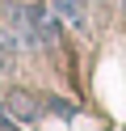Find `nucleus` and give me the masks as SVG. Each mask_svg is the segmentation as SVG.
Segmentation results:
<instances>
[{
	"label": "nucleus",
	"mask_w": 126,
	"mask_h": 131,
	"mask_svg": "<svg viewBox=\"0 0 126 131\" xmlns=\"http://www.w3.org/2000/svg\"><path fill=\"white\" fill-rule=\"evenodd\" d=\"M34 51L30 21H25V0H4L0 4V55H25Z\"/></svg>",
	"instance_id": "1"
},
{
	"label": "nucleus",
	"mask_w": 126,
	"mask_h": 131,
	"mask_svg": "<svg viewBox=\"0 0 126 131\" xmlns=\"http://www.w3.org/2000/svg\"><path fill=\"white\" fill-rule=\"evenodd\" d=\"M0 106H4V110H8V118H17V123H38V114H42V106L34 102L25 89H8Z\"/></svg>",
	"instance_id": "2"
},
{
	"label": "nucleus",
	"mask_w": 126,
	"mask_h": 131,
	"mask_svg": "<svg viewBox=\"0 0 126 131\" xmlns=\"http://www.w3.org/2000/svg\"><path fill=\"white\" fill-rule=\"evenodd\" d=\"M46 4H50V13H55L63 26H72V30L88 26V0H46Z\"/></svg>",
	"instance_id": "3"
},
{
	"label": "nucleus",
	"mask_w": 126,
	"mask_h": 131,
	"mask_svg": "<svg viewBox=\"0 0 126 131\" xmlns=\"http://www.w3.org/2000/svg\"><path fill=\"white\" fill-rule=\"evenodd\" d=\"M0 131H21V127H17V118H8L4 106H0Z\"/></svg>",
	"instance_id": "4"
}]
</instances>
